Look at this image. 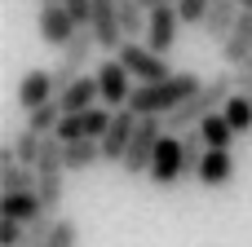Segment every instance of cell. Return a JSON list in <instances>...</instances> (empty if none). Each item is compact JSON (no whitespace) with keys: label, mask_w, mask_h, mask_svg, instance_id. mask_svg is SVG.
Instances as JSON below:
<instances>
[{"label":"cell","mask_w":252,"mask_h":247,"mask_svg":"<svg viewBox=\"0 0 252 247\" xmlns=\"http://www.w3.org/2000/svg\"><path fill=\"white\" fill-rule=\"evenodd\" d=\"M195 181H199L204 190H226V186L235 181V155H230V150H221V146H208V155H204V164H199Z\"/></svg>","instance_id":"obj_15"},{"label":"cell","mask_w":252,"mask_h":247,"mask_svg":"<svg viewBox=\"0 0 252 247\" xmlns=\"http://www.w3.org/2000/svg\"><path fill=\"white\" fill-rule=\"evenodd\" d=\"M151 186H159V190H173L177 181H186V141H182V133H164L159 137V150H155V159H151Z\"/></svg>","instance_id":"obj_5"},{"label":"cell","mask_w":252,"mask_h":247,"mask_svg":"<svg viewBox=\"0 0 252 247\" xmlns=\"http://www.w3.org/2000/svg\"><path fill=\"white\" fill-rule=\"evenodd\" d=\"M44 133H35V128H22V133H13V155L22 159V164H31L35 168V159H40V150H44Z\"/></svg>","instance_id":"obj_23"},{"label":"cell","mask_w":252,"mask_h":247,"mask_svg":"<svg viewBox=\"0 0 252 247\" xmlns=\"http://www.w3.org/2000/svg\"><path fill=\"white\" fill-rule=\"evenodd\" d=\"M40 212H49L44 208V199L35 194V190H18V194H0V217H13V221H22V225H31Z\"/></svg>","instance_id":"obj_18"},{"label":"cell","mask_w":252,"mask_h":247,"mask_svg":"<svg viewBox=\"0 0 252 247\" xmlns=\"http://www.w3.org/2000/svg\"><path fill=\"white\" fill-rule=\"evenodd\" d=\"M248 53H252V9H244L239 22L230 27V35L221 40V57H226V66H239Z\"/></svg>","instance_id":"obj_17"},{"label":"cell","mask_w":252,"mask_h":247,"mask_svg":"<svg viewBox=\"0 0 252 247\" xmlns=\"http://www.w3.org/2000/svg\"><path fill=\"white\" fill-rule=\"evenodd\" d=\"M182 13H177V4H155L151 9V18H146V44L151 49H159V53H173V44H177V35H182Z\"/></svg>","instance_id":"obj_10"},{"label":"cell","mask_w":252,"mask_h":247,"mask_svg":"<svg viewBox=\"0 0 252 247\" xmlns=\"http://www.w3.org/2000/svg\"><path fill=\"white\" fill-rule=\"evenodd\" d=\"M199 133H204V141H208V146H221V150H230V146H235V137H239L221 110H217V115H208V119L199 124Z\"/></svg>","instance_id":"obj_22"},{"label":"cell","mask_w":252,"mask_h":247,"mask_svg":"<svg viewBox=\"0 0 252 247\" xmlns=\"http://www.w3.org/2000/svg\"><path fill=\"white\" fill-rule=\"evenodd\" d=\"M53 225H58V212H40V217L27 225V234H22V243H18V247H44V243H49V234H53Z\"/></svg>","instance_id":"obj_25"},{"label":"cell","mask_w":252,"mask_h":247,"mask_svg":"<svg viewBox=\"0 0 252 247\" xmlns=\"http://www.w3.org/2000/svg\"><path fill=\"white\" fill-rule=\"evenodd\" d=\"M40 4H53V0H40Z\"/></svg>","instance_id":"obj_33"},{"label":"cell","mask_w":252,"mask_h":247,"mask_svg":"<svg viewBox=\"0 0 252 247\" xmlns=\"http://www.w3.org/2000/svg\"><path fill=\"white\" fill-rule=\"evenodd\" d=\"M221 115L230 119V128H235L239 137H248V133H252V93L235 88V93H230V102L221 106Z\"/></svg>","instance_id":"obj_21"},{"label":"cell","mask_w":252,"mask_h":247,"mask_svg":"<svg viewBox=\"0 0 252 247\" xmlns=\"http://www.w3.org/2000/svg\"><path fill=\"white\" fill-rule=\"evenodd\" d=\"M97 102H102L97 75H80V80H71V84L58 93V106H62V115H71V110H89V106H97Z\"/></svg>","instance_id":"obj_16"},{"label":"cell","mask_w":252,"mask_h":247,"mask_svg":"<svg viewBox=\"0 0 252 247\" xmlns=\"http://www.w3.org/2000/svg\"><path fill=\"white\" fill-rule=\"evenodd\" d=\"M146 9H155V4H177V0H142Z\"/></svg>","instance_id":"obj_31"},{"label":"cell","mask_w":252,"mask_h":247,"mask_svg":"<svg viewBox=\"0 0 252 247\" xmlns=\"http://www.w3.org/2000/svg\"><path fill=\"white\" fill-rule=\"evenodd\" d=\"M66 150H62V141L49 133V141H44V150H40V159H35V194L44 199V208L49 212H58L62 208V194H66Z\"/></svg>","instance_id":"obj_3"},{"label":"cell","mask_w":252,"mask_h":247,"mask_svg":"<svg viewBox=\"0 0 252 247\" xmlns=\"http://www.w3.org/2000/svg\"><path fill=\"white\" fill-rule=\"evenodd\" d=\"M44 247H80V225L71 217H58V225H53V234H49Z\"/></svg>","instance_id":"obj_26"},{"label":"cell","mask_w":252,"mask_h":247,"mask_svg":"<svg viewBox=\"0 0 252 247\" xmlns=\"http://www.w3.org/2000/svg\"><path fill=\"white\" fill-rule=\"evenodd\" d=\"M75 31H80V22H75V13H71L62 0H53V4H40V35H44V44L62 49V44H66Z\"/></svg>","instance_id":"obj_13"},{"label":"cell","mask_w":252,"mask_h":247,"mask_svg":"<svg viewBox=\"0 0 252 247\" xmlns=\"http://www.w3.org/2000/svg\"><path fill=\"white\" fill-rule=\"evenodd\" d=\"M164 133H168V119H164V115H142V119H137V133H133V141H128V155H124L120 168H124L128 177H146Z\"/></svg>","instance_id":"obj_4"},{"label":"cell","mask_w":252,"mask_h":247,"mask_svg":"<svg viewBox=\"0 0 252 247\" xmlns=\"http://www.w3.org/2000/svg\"><path fill=\"white\" fill-rule=\"evenodd\" d=\"M93 53H97V35L89 31V27H80L66 44H62V62L53 66V80H58V93L71 84V80H80L84 71H89V62H93Z\"/></svg>","instance_id":"obj_7"},{"label":"cell","mask_w":252,"mask_h":247,"mask_svg":"<svg viewBox=\"0 0 252 247\" xmlns=\"http://www.w3.org/2000/svg\"><path fill=\"white\" fill-rule=\"evenodd\" d=\"M62 150H66V168H71V172H89V168L102 164V141H97V137L62 141Z\"/></svg>","instance_id":"obj_20"},{"label":"cell","mask_w":252,"mask_h":247,"mask_svg":"<svg viewBox=\"0 0 252 247\" xmlns=\"http://www.w3.org/2000/svg\"><path fill=\"white\" fill-rule=\"evenodd\" d=\"M235 84H239L244 93H252V53L239 62V66H235Z\"/></svg>","instance_id":"obj_30"},{"label":"cell","mask_w":252,"mask_h":247,"mask_svg":"<svg viewBox=\"0 0 252 247\" xmlns=\"http://www.w3.org/2000/svg\"><path fill=\"white\" fill-rule=\"evenodd\" d=\"M204 88V80L195 75V71H173L168 80H155V84H137L133 88V97H128V110L133 115H173L190 93H199Z\"/></svg>","instance_id":"obj_1"},{"label":"cell","mask_w":252,"mask_h":247,"mask_svg":"<svg viewBox=\"0 0 252 247\" xmlns=\"http://www.w3.org/2000/svg\"><path fill=\"white\" fill-rule=\"evenodd\" d=\"M239 13H244V0H213L208 18H204V31H208L213 40H226L230 27L239 22Z\"/></svg>","instance_id":"obj_19"},{"label":"cell","mask_w":252,"mask_h":247,"mask_svg":"<svg viewBox=\"0 0 252 247\" xmlns=\"http://www.w3.org/2000/svg\"><path fill=\"white\" fill-rule=\"evenodd\" d=\"M111 115H115V106L71 110V115H62V119H58L53 137H58V141H80V137H97V141H102V133L111 128Z\"/></svg>","instance_id":"obj_8"},{"label":"cell","mask_w":252,"mask_h":247,"mask_svg":"<svg viewBox=\"0 0 252 247\" xmlns=\"http://www.w3.org/2000/svg\"><path fill=\"white\" fill-rule=\"evenodd\" d=\"M22 234H27V225H22V221L0 217V247H18V243H22Z\"/></svg>","instance_id":"obj_28"},{"label":"cell","mask_w":252,"mask_h":247,"mask_svg":"<svg viewBox=\"0 0 252 247\" xmlns=\"http://www.w3.org/2000/svg\"><path fill=\"white\" fill-rule=\"evenodd\" d=\"M89 31L97 35V49H106V53H120V44L128 40V35H124V22H120V9H115V0H93Z\"/></svg>","instance_id":"obj_12"},{"label":"cell","mask_w":252,"mask_h":247,"mask_svg":"<svg viewBox=\"0 0 252 247\" xmlns=\"http://www.w3.org/2000/svg\"><path fill=\"white\" fill-rule=\"evenodd\" d=\"M53 97H58L53 71L35 66V71H27V75L18 80V106H22V110H35V106H44V102H53Z\"/></svg>","instance_id":"obj_14"},{"label":"cell","mask_w":252,"mask_h":247,"mask_svg":"<svg viewBox=\"0 0 252 247\" xmlns=\"http://www.w3.org/2000/svg\"><path fill=\"white\" fill-rule=\"evenodd\" d=\"M208 9H213V0H177V13H182L186 27H204Z\"/></svg>","instance_id":"obj_27"},{"label":"cell","mask_w":252,"mask_h":247,"mask_svg":"<svg viewBox=\"0 0 252 247\" xmlns=\"http://www.w3.org/2000/svg\"><path fill=\"white\" fill-rule=\"evenodd\" d=\"M239 84H235V71L230 75H213V80H204V88L199 93H190L173 115H168V128L173 133H186V128H199L208 115H217L226 102H230V93H235Z\"/></svg>","instance_id":"obj_2"},{"label":"cell","mask_w":252,"mask_h":247,"mask_svg":"<svg viewBox=\"0 0 252 247\" xmlns=\"http://www.w3.org/2000/svg\"><path fill=\"white\" fill-rule=\"evenodd\" d=\"M115 57H120V62L133 71V80H137V84H155V80H168V75H173V66H168V53L151 49L146 40H124Z\"/></svg>","instance_id":"obj_6"},{"label":"cell","mask_w":252,"mask_h":247,"mask_svg":"<svg viewBox=\"0 0 252 247\" xmlns=\"http://www.w3.org/2000/svg\"><path fill=\"white\" fill-rule=\"evenodd\" d=\"M71 13H75V22L80 27H89V18H93V0H62Z\"/></svg>","instance_id":"obj_29"},{"label":"cell","mask_w":252,"mask_h":247,"mask_svg":"<svg viewBox=\"0 0 252 247\" xmlns=\"http://www.w3.org/2000/svg\"><path fill=\"white\" fill-rule=\"evenodd\" d=\"M97 88H102V102L106 106H128V97H133V71L120 62V57H106L102 66H97Z\"/></svg>","instance_id":"obj_11"},{"label":"cell","mask_w":252,"mask_h":247,"mask_svg":"<svg viewBox=\"0 0 252 247\" xmlns=\"http://www.w3.org/2000/svg\"><path fill=\"white\" fill-rule=\"evenodd\" d=\"M58 119H62L58 97H53V102H44V106H35V110H27V128H35V133H44V137L58 128Z\"/></svg>","instance_id":"obj_24"},{"label":"cell","mask_w":252,"mask_h":247,"mask_svg":"<svg viewBox=\"0 0 252 247\" xmlns=\"http://www.w3.org/2000/svg\"><path fill=\"white\" fill-rule=\"evenodd\" d=\"M244 9H252V0H244Z\"/></svg>","instance_id":"obj_32"},{"label":"cell","mask_w":252,"mask_h":247,"mask_svg":"<svg viewBox=\"0 0 252 247\" xmlns=\"http://www.w3.org/2000/svg\"><path fill=\"white\" fill-rule=\"evenodd\" d=\"M137 119L142 115H133L128 106H120L115 115H111V128L102 133V164H124V155H128V141H133V133H137Z\"/></svg>","instance_id":"obj_9"}]
</instances>
